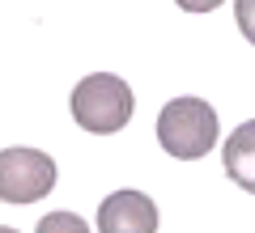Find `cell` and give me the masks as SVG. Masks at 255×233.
Returning a JSON list of instances; mask_svg holds the SVG:
<instances>
[{"instance_id":"1","label":"cell","mask_w":255,"mask_h":233,"mask_svg":"<svg viewBox=\"0 0 255 233\" xmlns=\"http://www.w3.org/2000/svg\"><path fill=\"white\" fill-rule=\"evenodd\" d=\"M157 144L179 161H196L217 144V110L204 98H174L157 115Z\"/></svg>"},{"instance_id":"2","label":"cell","mask_w":255,"mask_h":233,"mask_svg":"<svg viewBox=\"0 0 255 233\" xmlns=\"http://www.w3.org/2000/svg\"><path fill=\"white\" fill-rule=\"evenodd\" d=\"M73 119L94 136H111L124 132L128 119H132V89H128L124 77H111V72H94L85 81H77L73 98Z\"/></svg>"},{"instance_id":"3","label":"cell","mask_w":255,"mask_h":233,"mask_svg":"<svg viewBox=\"0 0 255 233\" xmlns=\"http://www.w3.org/2000/svg\"><path fill=\"white\" fill-rule=\"evenodd\" d=\"M55 187V161L38 149H4L0 153V199L34 204Z\"/></svg>"},{"instance_id":"4","label":"cell","mask_w":255,"mask_h":233,"mask_svg":"<svg viewBox=\"0 0 255 233\" xmlns=\"http://www.w3.org/2000/svg\"><path fill=\"white\" fill-rule=\"evenodd\" d=\"M98 233H157V204L145 191H115L98 204Z\"/></svg>"},{"instance_id":"5","label":"cell","mask_w":255,"mask_h":233,"mask_svg":"<svg viewBox=\"0 0 255 233\" xmlns=\"http://www.w3.org/2000/svg\"><path fill=\"white\" fill-rule=\"evenodd\" d=\"M221 161H226V174L238 182L243 191L255 195V119L238 123L234 132L221 144Z\"/></svg>"},{"instance_id":"6","label":"cell","mask_w":255,"mask_h":233,"mask_svg":"<svg viewBox=\"0 0 255 233\" xmlns=\"http://www.w3.org/2000/svg\"><path fill=\"white\" fill-rule=\"evenodd\" d=\"M34 233H90V225H85L77 212H47Z\"/></svg>"},{"instance_id":"7","label":"cell","mask_w":255,"mask_h":233,"mask_svg":"<svg viewBox=\"0 0 255 233\" xmlns=\"http://www.w3.org/2000/svg\"><path fill=\"white\" fill-rule=\"evenodd\" d=\"M234 17H238V30H243V38L255 47V0H234Z\"/></svg>"},{"instance_id":"8","label":"cell","mask_w":255,"mask_h":233,"mask_svg":"<svg viewBox=\"0 0 255 233\" xmlns=\"http://www.w3.org/2000/svg\"><path fill=\"white\" fill-rule=\"evenodd\" d=\"M183 13H213V9H221V0H174Z\"/></svg>"},{"instance_id":"9","label":"cell","mask_w":255,"mask_h":233,"mask_svg":"<svg viewBox=\"0 0 255 233\" xmlns=\"http://www.w3.org/2000/svg\"><path fill=\"white\" fill-rule=\"evenodd\" d=\"M0 233H17V229H0Z\"/></svg>"}]
</instances>
